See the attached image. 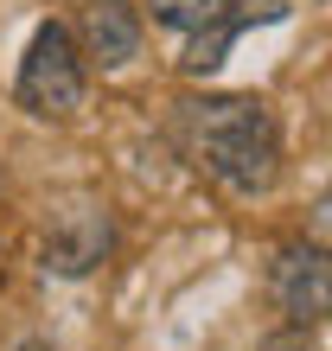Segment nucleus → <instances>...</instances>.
<instances>
[{
	"mask_svg": "<svg viewBox=\"0 0 332 351\" xmlns=\"http://www.w3.org/2000/svg\"><path fill=\"white\" fill-rule=\"evenodd\" d=\"M173 134L185 160L198 173H211L224 192L237 198H256L275 185L281 173V134H275V115L268 102L256 96H185L179 115H173Z\"/></svg>",
	"mask_w": 332,
	"mask_h": 351,
	"instance_id": "f257e3e1",
	"label": "nucleus"
},
{
	"mask_svg": "<svg viewBox=\"0 0 332 351\" xmlns=\"http://www.w3.org/2000/svg\"><path fill=\"white\" fill-rule=\"evenodd\" d=\"M19 109L38 115V121H64L83 109V51H77V38L71 26H58V19H45V26L32 32V45L26 58H19Z\"/></svg>",
	"mask_w": 332,
	"mask_h": 351,
	"instance_id": "f03ea898",
	"label": "nucleus"
},
{
	"mask_svg": "<svg viewBox=\"0 0 332 351\" xmlns=\"http://www.w3.org/2000/svg\"><path fill=\"white\" fill-rule=\"evenodd\" d=\"M268 294H275L281 319L294 326V332H307V326H320L332 313V250H320V243H281L275 262H268Z\"/></svg>",
	"mask_w": 332,
	"mask_h": 351,
	"instance_id": "7ed1b4c3",
	"label": "nucleus"
},
{
	"mask_svg": "<svg viewBox=\"0 0 332 351\" xmlns=\"http://www.w3.org/2000/svg\"><path fill=\"white\" fill-rule=\"evenodd\" d=\"M77 51L96 71H121L141 51V13L128 0H77Z\"/></svg>",
	"mask_w": 332,
	"mask_h": 351,
	"instance_id": "20e7f679",
	"label": "nucleus"
},
{
	"mask_svg": "<svg viewBox=\"0 0 332 351\" xmlns=\"http://www.w3.org/2000/svg\"><path fill=\"white\" fill-rule=\"evenodd\" d=\"M275 19H287V7H281V0H237V7L224 13L217 26L192 32V51H185V71H192V77H211V71L224 64V51L237 45V32H243V26H275Z\"/></svg>",
	"mask_w": 332,
	"mask_h": 351,
	"instance_id": "39448f33",
	"label": "nucleus"
},
{
	"mask_svg": "<svg viewBox=\"0 0 332 351\" xmlns=\"http://www.w3.org/2000/svg\"><path fill=\"white\" fill-rule=\"evenodd\" d=\"M102 250H109V217L102 211H77V217H64L45 237V268H58V275H90V268L102 262Z\"/></svg>",
	"mask_w": 332,
	"mask_h": 351,
	"instance_id": "423d86ee",
	"label": "nucleus"
},
{
	"mask_svg": "<svg viewBox=\"0 0 332 351\" xmlns=\"http://www.w3.org/2000/svg\"><path fill=\"white\" fill-rule=\"evenodd\" d=\"M147 7H154L160 26H173V32H204V26H217L237 0H147Z\"/></svg>",
	"mask_w": 332,
	"mask_h": 351,
	"instance_id": "0eeeda50",
	"label": "nucleus"
},
{
	"mask_svg": "<svg viewBox=\"0 0 332 351\" xmlns=\"http://www.w3.org/2000/svg\"><path fill=\"white\" fill-rule=\"evenodd\" d=\"M268 351H307L300 339H275V345H268Z\"/></svg>",
	"mask_w": 332,
	"mask_h": 351,
	"instance_id": "6e6552de",
	"label": "nucleus"
},
{
	"mask_svg": "<svg viewBox=\"0 0 332 351\" xmlns=\"http://www.w3.org/2000/svg\"><path fill=\"white\" fill-rule=\"evenodd\" d=\"M0 275H7V243H0Z\"/></svg>",
	"mask_w": 332,
	"mask_h": 351,
	"instance_id": "1a4fd4ad",
	"label": "nucleus"
}]
</instances>
